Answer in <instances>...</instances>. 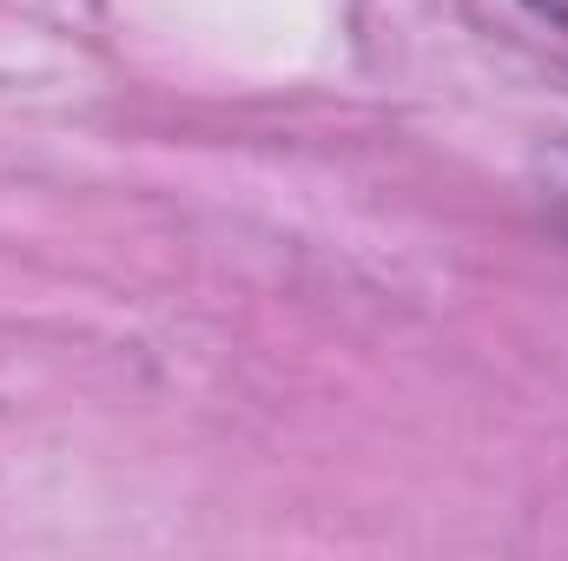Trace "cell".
Returning <instances> with one entry per match:
<instances>
[{
    "instance_id": "1",
    "label": "cell",
    "mask_w": 568,
    "mask_h": 561,
    "mask_svg": "<svg viewBox=\"0 0 568 561\" xmlns=\"http://www.w3.org/2000/svg\"><path fill=\"white\" fill-rule=\"evenodd\" d=\"M529 7H536V13H549V20H562V27H568V0H529Z\"/></svg>"
}]
</instances>
